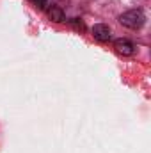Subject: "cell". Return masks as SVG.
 <instances>
[{"instance_id":"1","label":"cell","mask_w":151,"mask_h":153,"mask_svg":"<svg viewBox=\"0 0 151 153\" xmlns=\"http://www.w3.org/2000/svg\"><path fill=\"white\" fill-rule=\"evenodd\" d=\"M144 22H146V18H144L142 11H137V9L126 11V13H123L119 16V23L124 25V27H128V29H133V30L141 29L144 25Z\"/></svg>"},{"instance_id":"2","label":"cell","mask_w":151,"mask_h":153,"mask_svg":"<svg viewBox=\"0 0 151 153\" xmlns=\"http://www.w3.org/2000/svg\"><path fill=\"white\" fill-rule=\"evenodd\" d=\"M114 48H115V52H117L119 55H124V57L132 55V53H133V50H135L133 43H132V41H128V39H117V41L114 43Z\"/></svg>"},{"instance_id":"3","label":"cell","mask_w":151,"mask_h":153,"mask_svg":"<svg viewBox=\"0 0 151 153\" xmlns=\"http://www.w3.org/2000/svg\"><path fill=\"white\" fill-rule=\"evenodd\" d=\"M93 36H94V39H98L100 43H107L110 39V29H109V25H105V23L94 25L93 27Z\"/></svg>"},{"instance_id":"4","label":"cell","mask_w":151,"mask_h":153,"mask_svg":"<svg viewBox=\"0 0 151 153\" xmlns=\"http://www.w3.org/2000/svg\"><path fill=\"white\" fill-rule=\"evenodd\" d=\"M48 18L53 20V22H64V13L59 9V7H52L48 11Z\"/></svg>"},{"instance_id":"5","label":"cell","mask_w":151,"mask_h":153,"mask_svg":"<svg viewBox=\"0 0 151 153\" xmlns=\"http://www.w3.org/2000/svg\"><path fill=\"white\" fill-rule=\"evenodd\" d=\"M32 2H34V4L38 5L39 9H44V7L48 5V0H32Z\"/></svg>"},{"instance_id":"6","label":"cell","mask_w":151,"mask_h":153,"mask_svg":"<svg viewBox=\"0 0 151 153\" xmlns=\"http://www.w3.org/2000/svg\"><path fill=\"white\" fill-rule=\"evenodd\" d=\"M73 25H75L76 29H80V30H84L85 27H84V23L82 22H78V20H73Z\"/></svg>"}]
</instances>
